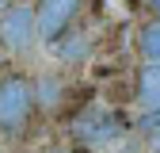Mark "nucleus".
<instances>
[{"instance_id": "nucleus-1", "label": "nucleus", "mask_w": 160, "mask_h": 153, "mask_svg": "<svg viewBox=\"0 0 160 153\" xmlns=\"http://www.w3.org/2000/svg\"><path fill=\"white\" fill-rule=\"evenodd\" d=\"M38 107V96H34V81L23 73H8L0 76V134H23L31 115Z\"/></svg>"}, {"instance_id": "nucleus-2", "label": "nucleus", "mask_w": 160, "mask_h": 153, "mask_svg": "<svg viewBox=\"0 0 160 153\" xmlns=\"http://www.w3.org/2000/svg\"><path fill=\"white\" fill-rule=\"evenodd\" d=\"M84 12V0H38L34 4V19H38V38L42 42H57L65 38L76 23V15Z\"/></svg>"}, {"instance_id": "nucleus-3", "label": "nucleus", "mask_w": 160, "mask_h": 153, "mask_svg": "<svg viewBox=\"0 0 160 153\" xmlns=\"http://www.w3.org/2000/svg\"><path fill=\"white\" fill-rule=\"evenodd\" d=\"M0 42H4L12 54H27L38 42V19L31 4H12L4 15H0Z\"/></svg>"}, {"instance_id": "nucleus-4", "label": "nucleus", "mask_w": 160, "mask_h": 153, "mask_svg": "<svg viewBox=\"0 0 160 153\" xmlns=\"http://www.w3.org/2000/svg\"><path fill=\"white\" fill-rule=\"evenodd\" d=\"M133 96L145 111H160V61H145L133 76Z\"/></svg>"}, {"instance_id": "nucleus-5", "label": "nucleus", "mask_w": 160, "mask_h": 153, "mask_svg": "<svg viewBox=\"0 0 160 153\" xmlns=\"http://www.w3.org/2000/svg\"><path fill=\"white\" fill-rule=\"evenodd\" d=\"M133 46L141 54V61H160V19H149V23L137 27Z\"/></svg>"}, {"instance_id": "nucleus-6", "label": "nucleus", "mask_w": 160, "mask_h": 153, "mask_svg": "<svg viewBox=\"0 0 160 153\" xmlns=\"http://www.w3.org/2000/svg\"><path fill=\"white\" fill-rule=\"evenodd\" d=\"M118 115H88L84 123H80V138H88V142H107L118 134Z\"/></svg>"}, {"instance_id": "nucleus-7", "label": "nucleus", "mask_w": 160, "mask_h": 153, "mask_svg": "<svg viewBox=\"0 0 160 153\" xmlns=\"http://www.w3.org/2000/svg\"><path fill=\"white\" fill-rule=\"evenodd\" d=\"M53 50H57V57H61V61H80V57H84L88 54V34H65V38H57V42H53Z\"/></svg>"}, {"instance_id": "nucleus-8", "label": "nucleus", "mask_w": 160, "mask_h": 153, "mask_svg": "<svg viewBox=\"0 0 160 153\" xmlns=\"http://www.w3.org/2000/svg\"><path fill=\"white\" fill-rule=\"evenodd\" d=\"M141 4L152 12V19H160V0H141Z\"/></svg>"}, {"instance_id": "nucleus-9", "label": "nucleus", "mask_w": 160, "mask_h": 153, "mask_svg": "<svg viewBox=\"0 0 160 153\" xmlns=\"http://www.w3.org/2000/svg\"><path fill=\"white\" fill-rule=\"evenodd\" d=\"M8 8H12V0H0V15H4V12H8Z\"/></svg>"}, {"instance_id": "nucleus-10", "label": "nucleus", "mask_w": 160, "mask_h": 153, "mask_svg": "<svg viewBox=\"0 0 160 153\" xmlns=\"http://www.w3.org/2000/svg\"><path fill=\"white\" fill-rule=\"evenodd\" d=\"M46 153H69V149H46Z\"/></svg>"}]
</instances>
